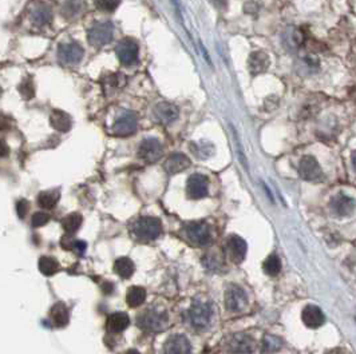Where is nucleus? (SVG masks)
<instances>
[{"label":"nucleus","mask_w":356,"mask_h":354,"mask_svg":"<svg viewBox=\"0 0 356 354\" xmlns=\"http://www.w3.org/2000/svg\"><path fill=\"white\" fill-rule=\"evenodd\" d=\"M137 325L145 332H150V333L164 332L169 325V316L165 310L152 306L139 314L137 318Z\"/></svg>","instance_id":"1"},{"label":"nucleus","mask_w":356,"mask_h":354,"mask_svg":"<svg viewBox=\"0 0 356 354\" xmlns=\"http://www.w3.org/2000/svg\"><path fill=\"white\" fill-rule=\"evenodd\" d=\"M61 198L59 190H49L43 192L38 196V204L43 208H53L58 204V200Z\"/></svg>","instance_id":"28"},{"label":"nucleus","mask_w":356,"mask_h":354,"mask_svg":"<svg viewBox=\"0 0 356 354\" xmlns=\"http://www.w3.org/2000/svg\"><path fill=\"white\" fill-rule=\"evenodd\" d=\"M137 130V116L134 112H125L114 123V134L118 136H129Z\"/></svg>","instance_id":"16"},{"label":"nucleus","mask_w":356,"mask_h":354,"mask_svg":"<svg viewBox=\"0 0 356 354\" xmlns=\"http://www.w3.org/2000/svg\"><path fill=\"white\" fill-rule=\"evenodd\" d=\"M301 320H303L304 325L307 328H311V329H317L325 322V317H324L321 309L315 305H308L304 308L303 313H301Z\"/></svg>","instance_id":"18"},{"label":"nucleus","mask_w":356,"mask_h":354,"mask_svg":"<svg viewBox=\"0 0 356 354\" xmlns=\"http://www.w3.org/2000/svg\"><path fill=\"white\" fill-rule=\"evenodd\" d=\"M262 269H264L265 274H268L270 277H274L281 270V260L276 254H272L265 260V262L262 264Z\"/></svg>","instance_id":"33"},{"label":"nucleus","mask_w":356,"mask_h":354,"mask_svg":"<svg viewBox=\"0 0 356 354\" xmlns=\"http://www.w3.org/2000/svg\"><path fill=\"white\" fill-rule=\"evenodd\" d=\"M209 182L208 178L202 174H193L189 176L186 184V192L190 200H201L208 196Z\"/></svg>","instance_id":"12"},{"label":"nucleus","mask_w":356,"mask_h":354,"mask_svg":"<svg viewBox=\"0 0 356 354\" xmlns=\"http://www.w3.org/2000/svg\"><path fill=\"white\" fill-rule=\"evenodd\" d=\"M153 114H154L158 122L165 124V126H168V124L173 123L178 118V108L174 104H172V103L161 102L154 107Z\"/></svg>","instance_id":"17"},{"label":"nucleus","mask_w":356,"mask_h":354,"mask_svg":"<svg viewBox=\"0 0 356 354\" xmlns=\"http://www.w3.org/2000/svg\"><path fill=\"white\" fill-rule=\"evenodd\" d=\"M113 34H114V28L110 22H103V23H97L89 30L87 34V40L93 47H103L107 43H110L113 39Z\"/></svg>","instance_id":"4"},{"label":"nucleus","mask_w":356,"mask_h":354,"mask_svg":"<svg viewBox=\"0 0 356 354\" xmlns=\"http://www.w3.org/2000/svg\"><path fill=\"white\" fill-rule=\"evenodd\" d=\"M82 46L78 43H65L58 47V59L63 64H77L83 58Z\"/></svg>","instance_id":"11"},{"label":"nucleus","mask_w":356,"mask_h":354,"mask_svg":"<svg viewBox=\"0 0 356 354\" xmlns=\"http://www.w3.org/2000/svg\"><path fill=\"white\" fill-rule=\"evenodd\" d=\"M185 236L197 246H206L210 242V228L205 222H192L186 224Z\"/></svg>","instance_id":"8"},{"label":"nucleus","mask_w":356,"mask_h":354,"mask_svg":"<svg viewBox=\"0 0 356 354\" xmlns=\"http://www.w3.org/2000/svg\"><path fill=\"white\" fill-rule=\"evenodd\" d=\"M39 270L45 276H53L59 270V264L51 256H42L39 260Z\"/></svg>","instance_id":"34"},{"label":"nucleus","mask_w":356,"mask_h":354,"mask_svg":"<svg viewBox=\"0 0 356 354\" xmlns=\"http://www.w3.org/2000/svg\"><path fill=\"white\" fill-rule=\"evenodd\" d=\"M269 56L262 51H254L250 54L249 59H248V68H249L252 75H260V74L265 72L268 67H269Z\"/></svg>","instance_id":"20"},{"label":"nucleus","mask_w":356,"mask_h":354,"mask_svg":"<svg viewBox=\"0 0 356 354\" xmlns=\"http://www.w3.org/2000/svg\"><path fill=\"white\" fill-rule=\"evenodd\" d=\"M95 6L99 11L103 12H113L121 3V0H94Z\"/></svg>","instance_id":"37"},{"label":"nucleus","mask_w":356,"mask_h":354,"mask_svg":"<svg viewBox=\"0 0 356 354\" xmlns=\"http://www.w3.org/2000/svg\"><path fill=\"white\" fill-rule=\"evenodd\" d=\"M164 154V148L160 140L156 138H148L139 144V158L148 163H156Z\"/></svg>","instance_id":"10"},{"label":"nucleus","mask_w":356,"mask_h":354,"mask_svg":"<svg viewBox=\"0 0 356 354\" xmlns=\"http://www.w3.org/2000/svg\"><path fill=\"white\" fill-rule=\"evenodd\" d=\"M17 210H18V216H21V218H25L27 212H29V202H27L26 200H21L17 204Z\"/></svg>","instance_id":"40"},{"label":"nucleus","mask_w":356,"mask_h":354,"mask_svg":"<svg viewBox=\"0 0 356 354\" xmlns=\"http://www.w3.org/2000/svg\"><path fill=\"white\" fill-rule=\"evenodd\" d=\"M50 318L54 325L58 328H63L69 324L70 321V314L67 306L63 302H58L53 306V309L50 312Z\"/></svg>","instance_id":"24"},{"label":"nucleus","mask_w":356,"mask_h":354,"mask_svg":"<svg viewBox=\"0 0 356 354\" xmlns=\"http://www.w3.org/2000/svg\"><path fill=\"white\" fill-rule=\"evenodd\" d=\"M50 123H51V126L55 130L61 131V132H67L73 127V120L70 118V115L61 110H54L51 112V115H50Z\"/></svg>","instance_id":"23"},{"label":"nucleus","mask_w":356,"mask_h":354,"mask_svg":"<svg viewBox=\"0 0 356 354\" xmlns=\"http://www.w3.org/2000/svg\"><path fill=\"white\" fill-rule=\"evenodd\" d=\"M125 354H139V352H138V350L130 349V350H127V352Z\"/></svg>","instance_id":"43"},{"label":"nucleus","mask_w":356,"mask_h":354,"mask_svg":"<svg viewBox=\"0 0 356 354\" xmlns=\"http://www.w3.org/2000/svg\"><path fill=\"white\" fill-rule=\"evenodd\" d=\"M228 349L232 354H253L256 341L248 334H233L228 341Z\"/></svg>","instance_id":"9"},{"label":"nucleus","mask_w":356,"mask_h":354,"mask_svg":"<svg viewBox=\"0 0 356 354\" xmlns=\"http://www.w3.org/2000/svg\"><path fill=\"white\" fill-rule=\"evenodd\" d=\"M53 20V12L50 10L49 6L43 4V3H39L33 8L31 11V22L33 24L38 28H42Z\"/></svg>","instance_id":"21"},{"label":"nucleus","mask_w":356,"mask_h":354,"mask_svg":"<svg viewBox=\"0 0 356 354\" xmlns=\"http://www.w3.org/2000/svg\"><path fill=\"white\" fill-rule=\"evenodd\" d=\"M86 248H87V244H85V242H82V240H77V242H74V246H73L74 252H78L79 256L85 254V252H86Z\"/></svg>","instance_id":"41"},{"label":"nucleus","mask_w":356,"mask_h":354,"mask_svg":"<svg viewBox=\"0 0 356 354\" xmlns=\"http://www.w3.org/2000/svg\"><path fill=\"white\" fill-rule=\"evenodd\" d=\"M83 10L82 0H66V3L62 7V15L67 19L77 16Z\"/></svg>","instance_id":"31"},{"label":"nucleus","mask_w":356,"mask_h":354,"mask_svg":"<svg viewBox=\"0 0 356 354\" xmlns=\"http://www.w3.org/2000/svg\"><path fill=\"white\" fill-rule=\"evenodd\" d=\"M125 82H126V79H125V76H123L121 72L110 74V75H107V76L105 78V84L103 86H106V91H109L110 88L114 91L117 90V88L123 87Z\"/></svg>","instance_id":"35"},{"label":"nucleus","mask_w":356,"mask_h":354,"mask_svg":"<svg viewBox=\"0 0 356 354\" xmlns=\"http://www.w3.org/2000/svg\"><path fill=\"white\" fill-rule=\"evenodd\" d=\"M190 166V159L182 152H174L166 159L165 162V170L170 175L178 174L181 171H185Z\"/></svg>","instance_id":"19"},{"label":"nucleus","mask_w":356,"mask_h":354,"mask_svg":"<svg viewBox=\"0 0 356 354\" xmlns=\"http://www.w3.org/2000/svg\"><path fill=\"white\" fill-rule=\"evenodd\" d=\"M130 325V318L126 313L123 312H117L113 313L110 317L107 318L106 326L111 333H122Z\"/></svg>","instance_id":"22"},{"label":"nucleus","mask_w":356,"mask_h":354,"mask_svg":"<svg viewBox=\"0 0 356 354\" xmlns=\"http://www.w3.org/2000/svg\"><path fill=\"white\" fill-rule=\"evenodd\" d=\"M19 91H21V94L23 95V98H33L34 94H35L33 80H31V79H25V80L22 82V84L19 86Z\"/></svg>","instance_id":"38"},{"label":"nucleus","mask_w":356,"mask_h":354,"mask_svg":"<svg viewBox=\"0 0 356 354\" xmlns=\"http://www.w3.org/2000/svg\"><path fill=\"white\" fill-rule=\"evenodd\" d=\"M138 44L134 39L130 38H125L119 42L117 47H115V52L118 56L119 62L125 66H131L137 63L138 60Z\"/></svg>","instance_id":"7"},{"label":"nucleus","mask_w":356,"mask_h":354,"mask_svg":"<svg viewBox=\"0 0 356 354\" xmlns=\"http://www.w3.org/2000/svg\"><path fill=\"white\" fill-rule=\"evenodd\" d=\"M131 232L135 236V240L141 242L154 240L162 232V224L158 218H154V216H142L133 224Z\"/></svg>","instance_id":"3"},{"label":"nucleus","mask_w":356,"mask_h":354,"mask_svg":"<svg viewBox=\"0 0 356 354\" xmlns=\"http://www.w3.org/2000/svg\"><path fill=\"white\" fill-rule=\"evenodd\" d=\"M134 262L127 258V256H121L115 260L114 264V272L118 274L121 278H130L134 273Z\"/></svg>","instance_id":"25"},{"label":"nucleus","mask_w":356,"mask_h":354,"mask_svg":"<svg viewBox=\"0 0 356 354\" xmlns=\"http://www.w3.org/2000/svg\"><path fill=\"white\" fill-rule=\"evenodd\" d=\"M83 218L79 212H71L66 216L65 220H62V226L65 228V232L67 234H74L79 230V228L82 226Z\"/></svg>","instance_id":"27"},{"label":"nucleus","mask_w":356,"mask_h":354,"mask_svg":"<svg viewBox=\"0 0 356 354\" xmlns=\"http://www.w3.org/2000/svg\"><path fill=\"white\" fill-rule=\"evenodd\" d=\"M299 174L307 182H321L324 178L323 170L319 162L312 155H305L300 159Z\"/></svg>","instance_id":"5"},{"label":"nucleus","mask_w":356,"mask_h":354,"mask_svg":"<svg viewBox=\"0 0 356 354\" xmlns=\"http://www.w3.org/2000/svg\"><path fill=\"white\" fill-rule=\"evenodd\" d=\"M226 254L233 264H241L246 256V242L238 236H230L225 244Z\"/></svg>","instance_id":"13"},{"label":"nucleus","mask_w":356,"mask_h":354,"mask_svg":"<svg viewBox=\"0 0 356 354\" xmlns=\"http://www.w3.org/2000/svg\"><path fill=\"white\" fill-rule=\"evenodd\" d=\"M146 300V290L141 286H131L130 289L127 290L126 294V302L130 308H138L139 305H142Z\"/></svg>","instance_id":"26"},{"label":"nucleus","mask_w":356,"mask_h":354,"mask_svg":"<svg viewBox=\"0 0 356 354\" xmlns=\"http://www.w3.org/2000/svg\"><path fill=\"white\" fill-rule=\"evenodd\" d=\"M248 305V297L242 288L230 285L225 292V306L232 313H241Z\"/></svg>","instance_id":"6"},{"label":"nucleus","mask_w":356,"mask_h":354,"mask_svg":"<svg viewBox=\"0 0 356 354\" xmlns=\"http://www.w3.org/2000/svg\"><path fill=\"white\" fill-rule=\"evenodd\" d=\"M213 3L217 6V7H220V8H222V7H225L226 6V0H213Z\"/></svg>","instance_id":"42"},{"label":"nucleus","mask_w":356,"mask_h":354,"mask_svg":"<svg viewBox=\"0 0 356 354\" xmlns=\"http://www.w3.org/2000/svg\"><path fill=\"white\" fill-rule=\"evenodd\" d=\"M356 208V202L353 198L345 194H337L331 200V210L337 218H344L353 214Z\"/></svg>","instance_id":"14"},{"label":"nucleus","mask_w":356,"mask_h":354,"mask_svg":"<svg viewBox=\"0 0 356 354\" xmlns=\"http://www.w3.org/2000/svg\"><path fill=\"white\" fill-rule=\"evenodd\" d=\"M282 341L276 336L266 334L262 340V353L264 354H273L281 349Z\"/></svg>","instance_id":"32"},{"label":"nucleus","mask_w":356,"mask_h":354,"mask_svg":"<svg viewBox=\"0 0 356 354\" xmlns=\"http://www.w3.org/2000/svg\"><path fill=\"white\" fill-rule=\"evenodd\" d=\"M214 309L210 302L196 300L188 312L189 324L196 330H206L212 325Z\"/></svg>","instance_id":"2"},{"label":"nucleus","mask_w":356,"mask_h":354,"mask_svg":"<svg viewBox=\"0 0 356 354\" xmlns=\"http://www.w3.org/2000/svg\"><path fill=\"white\" fill-rule=\"evenodd\" d=\"M164 354H192V345L185 336L174 334L165 342Z\"/></svg>","instance_id":"15"},{"label":"nucleus","mask_w":356,"mask_h":354,"mask_svg":"<svg viewBox=\"0 0 356 354\" xmlns=\"http://www.w3.org/2000/svg\"><path fill=\"white\" fill-rule=\"evenodd\" d=\"M352 163H353V167H355L356 170V152L353 154V156H352Z\"/></svg>","instance_id":"44"},{"label":"nucleus","mask_w":356,"mask_h":354,"mask_svg":"<svg viewBox=\"0 0 356 354\" xmlns=\"http://www.w3.org/2000/svg\"><path fill=\"white\" fill-rule=\"evenodd\" d=\"M284 42H285V44L289 50L299 48L300 46L303 44L304 34L299 28H289L287 30V32L284 35Z\"/></svg>","instance_id":"29"},{"label":"nucleus","mask_w":356,"mask_h":354,"mask_svg":"<svg viewBox=\"0 0 356 354\" xmlns=\"http://www.w3.org/2000/svg\"><path fill=\"white\" fill-rule=\"evenodd\" d=\"M202 264H204L205 268H206L208 270H210V272H216V270L221 269L222 260L221 258H218L216 254L209 252V254H206V256L202 258Z\"/></svg>","instance_id":"36"},{"label":"nucleus","mask_w":356,"mask_h":354,"mask_svg":"<svg viewBox=\"0 0 356 354\" xmlns=\"http://www.w3.org/2000/svg\"><path fill=\"white\" fill-rule=\"evenodd\" d=\"M49 220H50L49 214L39 212L34 214L33 220H31V224H33L34 228H42V226H45V224H49Z\"/></svg>","instance_id":"39"},{"label":"nucleus","mask_w":356,"mask_h":354,"mask_svg":"<svg viewBox=\"0 0 356 354\" xmlns=\"http://www.w3.org/2000/svg\"><path fill=\"white\" fill-rule=\"evenodd\" d=\"M190 150L193 151V154L196 155L197 158L200 159H206L214 154V146H213L210 142H206V140L198 143H192V144H190Z\"/></svg>","instance_id":"30"}]
</instances>
